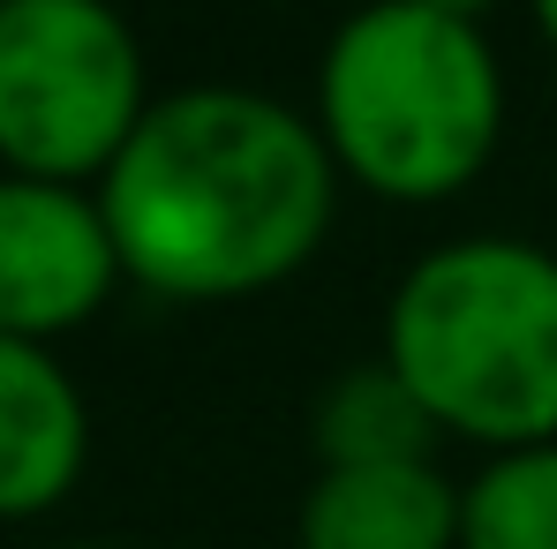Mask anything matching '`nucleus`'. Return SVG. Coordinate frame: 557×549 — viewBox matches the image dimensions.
I'll use <instances>...</instances> for the list:
<instances>
[{"label":"nucleus","mask_w":557,"mask_h":549,"mask_svg":"<svg viewBox=\"0 0 557 549\" xmlns=\"http://www.w3.org/2000/svg\"><path fill=\"white\" fill-rule=\"evenodd\" d=\"M144 113V46L113 0L0 8V174L98 188Z\"/></svg>","instance_id":"nucleus-4"},{"label":"nucleus","mask_w":557,"mask_h":549,"mask_svg":"<svg viewBox=\"0 0 557 549\" xmlns=\"http://www.w3.org/2000/svg\"><path fill=\"white\" fill-rule=\"evenodd\" d=\"M121 249L106 234L98 188L0 174V332L8 339H69L121 286Z\"/></svg>","instance_id":"nucleus-5"},{"label":"nucleus","mask_w":557,"mask_h":549,"mask_svg":"<svg viewBox=\"0 0 557 549\" xmlns=\"http://www.w3.org/2000/svg\"><path fill=\"white\" fill-rule=\"evenodd\" d=\"M0 8H8V0H0Z\"/></svg>","instance_id":"nucleus-13"},{"label":"nucleus","mask_w":557,"mask_h":549,"mask_svg":"<svg viewBox=\"0 0 557 549\" xmlns=\"http://www.w3.org/2000/svg\"><path fill=\"white\" fill-rule=\"evenodd\" d=\"M294 549H460V489L437 459L407 466H317Z\"/></svg>","instance_id":"nucleus-7"},{"label":"nucleus","mask_w":557,"mask_h":549,"mask_svg":"<svg viewBox=\"0 0 557 549\" xmlns=\"http://www.w3.org/2000/svg\"><path fill=\"white\" fill-rule=\"evenodd\" d=\"M528 15H535V30H543V46L557 53V0H528Z\"/></svg>","instance_id":"nucleus-11"},{"label":"nucleus","mask_w":557,"mask_h":549,"mask_svg":"<svg viewBox=\"0 0 557 549\" xmlns=\"http://www.w3.org/2000/svg\"><path fill=\"white\" fill-rule=\"evenodd\" d=\"M437 422L414 399V384L384 362H355L339 369L317 407H309V445L317 466H407V459H437Z\"/></svg>","instance_id":"nucleus-8"},{"label":"nucleus","mask_w":557,"mask_h":549,"mask_svg":"<svg viewBox=\"0 0 557 549\" xmlns=\"http://www.w3.org/2000/svg\"><path fill=\"white\" fill-rule=\"evenodd\" d=\"M384 362L482 452L557 445V257L528 234L422 249L384 301Z\"/></svg>","instance_id":"nucleus-3"},{"label":"nucleus","mask_w":557,"mask_h":549,"mask_svg":"<svg viewBox=\"0 0 557 549\" xmlns=\"http://www.w3.org/2000/svg\"><path fill=\"white\" fill-rule=\"evenodd\" d=\"M309 121L347 188L453 203L505 144V68L474 23L422 0H362L317 61Z\"/></svg>","instance_id":"nucleus-2"},{"label":"nucleus","mask_w":557,"mask_h":549,"mask_svg":"<svg viewBox=\"0 0 557 549\" xmlns=\"http://www.w3.org/2000/svg\"><path fill=\"white\" fill-rule=\"evenodd\" d=\"M91 459V407L69 362L0 332V520H46Z\"/></svg>","instance_id":"nucleus-6"},{"label":"nucleus","mask_w":557,"mask_h":549,"mask_svg":"<svg viewBox=\"0 0 557 549\" xmlns=\"http://www.w3.org/2000/svg\"><path fill=\"white\" fill-rule=\"evenodd\" d=\"M422 8H437V15H453V23H474V30H482L497 0H422Z\"/></svg>","instance_id":"nucleus-10"},{"label":"nucleus","mask_w":557,"mask_h":549,"mask_svg":"<svg viewBox=\"0 0 557 549\" xmlns=\"http://www.w3.org/2000/svg\"><path fill=\"white\" fill-rule=\"evenodd\" d=\"M460 549H557V445L490 452L460 482Z\"/></svg>","instance_id":"nucleus-9"},{"label":"nucleus","mask_w":557,"mask_h":549,"mask_svg":"<svg viewBox=\"0 0 557 549\" xmlns=\"http://www.w3.org/2000/svg\"><path fill=\"white\" fill-rule=\"evenodd\" d=\"M46 549H128V542H46Z\"/></svg>","instance_id":"nucleus-12"},{"label":"nucleus","mask_w":557,"mask_h":549,"mask_svg":"<svg viewBox=\"0 0 557 549\" xmlns=\"http://www.w3.org/2000/svg\"><path fill=\"white\" fill-rule=\"evenodd\" d=\"M339 188L301 105L242 84H188L151 98L98 174V211L128 286L182 309H226L286 286L324 249Z\"/></svg>","instance_id":"nucleus-1"}]
</instances>
